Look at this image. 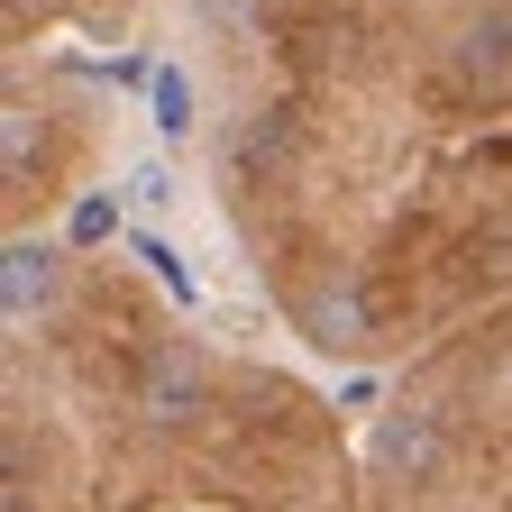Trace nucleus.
I'll return each mask as SVG.
<instances>
[{
	"mask_svg": "<svg viewBox=\"0 0 512 512\" xmlns=\"http://www.w3.org/2000/svg\"><path fill=\"white\" fill-rule=\"evenodd\" d=\"M293 311H302V339H311L320 357H357V348H366V293H357L348 266L311 275V293H302Z\"/></svg>",
	"mask_w": 512,
	"mask_h": 512,
	"instance_id": "nucleus-1",
	"label": "nucleus"
},
{
	"mask_svg": "<svg viewBox=\"0 0 512 512\" xmlns=\"http://www.w3.org/2000/svg\"><path fill=\"white\" fill-rule=\"evenodd\" d=\"M202 403H211V366L192 357V348H156L147 375H138V412H147L156 430H183Z\"/></svg>",
	"mask_w": 512,
	"mask_h": 512,
	"instance_id": "nucleus-2",
	"label": "nucleus"
},
{
	"mask_svg": "<svg viewBox=\"0 0 512 512\" xmlns=\"http://www.w3.org/2000/svg\"><path fill=\"white\" fill-rule=\"evenodd\" d=\"M64 293V247L55 238H10V256H0V302H10V330H28L37 311H55Z\"/></svg>",
	"mask_w": 512,
	"mask_h": 512,
	"instance_id": "nucleus-3",
	"label": "nucleus"
},
{
	"mask_svg": "<svg viewBox=\"0 0 512 512\" xmlns=\"http://www.w3.org/2000/svg\"><path fill=\"white\" fill-rule=\"evenodd\" d=\"M439 448H448L439 439V412H394V421L375 430V467L421 485V476H439Z\"/></svg>",
	"mask_w": 512,
	"mask_h": 512,
	"instance_id": "nucleus-4",
	"label": "nucleus"
},
{
	"mask_svg": "<svg viewBox=\"0 0 512 512\" xmlns=\"http://www.w3.org/2000/svg\"><path fill=\"white\" fill-rule=\"evenodd\" d=\"M458 83L467 92H503L512 83V10L467 19V37H458Z\"/></svg>",
	"mask_w": 512,
	"mask_h": 512,
	"instance_id": "nucleus-5",
	"label": "nucleus"
},
{
	"mask_svg": "<svg viewBox=\"0 0 512 512\" xmlns=\"http://www.w3.org/2000/svg\"><path fill=\"white\" fill-rule=\"evenodd\" d=\"M128 256H138V266H156V284H165V293H174L183 311H202V275H192L183 256L165 247V238H147V229H128Z\"/></svg>",
	"mask_w": 512,
	"mask_h": 512,
	"instance_id": "nucleus-6",
	"label": "nucleus"
},
{
	"mask_svg": "<svg viewBox=\"0 0 512 512\" xmlns=\"http://www.w3.org/2000/svg\"><path fill=\"white\" fill-rule=\"evenodd\" d=\"M147 110H156L165 138H192V74H183V64H156V74H147Z\"/></svg>",
	"mask_w": 512,
	"mask_h": 512,
	"instance_id": "nucleus-7",
	"label": "nucleus"
},
{
	"mask_svg": "<svg viewBox=\"0 0 512 512\" xmlns=\"http://www.w3.org/2000/svg\"><path fill=\"white\" fill-rule=\"evenodd\" d=\"M119 183H128V202H138V211H156V220L183 202V183H174V165H165V156H138V165H128Z\"/></svg>",
	"mask_w": 512,
	"mask_h": 512,
	"instance_id": "nucleus-8",
	"label": "nucleus"
},
{
	"mask_svg": "<svg viewBox=\"0 0 512 512\" xmlns=\"http://www.w3.org/2000/svg\"><path fill=\"white\" fill-rule=\"evenodd\" d=\"M0 156H10V183L37 174V101H10V110H0Z\"/></svg>",
	"mask_w": 512,
	"mask_h": 512,
	"instance_id": "nucleus-9",
	"label": "nucleus"
},
{
	"mask_svg": "<svg viewBox=\"0 0 512 512\" xmlns=\"http://www.w3.org/2000/svg\"><path fill=\"white\" fill-rule=\"evenodd\" d=\"M101 238H119V202L110 192H83L74 220H64V247H101Z\"/></svg>",
	"mask_w": 512,
	"mask_h": 512,
	"instance_id": "nucleus-10",
	"label": "nucleus"
},
{
	"mask_svg": "<svg viewBox=\"0 0 512 512\" xmlns=\"http://www.w3.org/2000/svg\"><path fill=\"white\" fill-rule=\"evenodd\" d=\"M284 156H293V128L284 119H256L247 138H238V165H284Z\"/></svg>",
	"mask_w": 512,
	"mask_h": 512,
	"instance_id": "nucleus-11",
	"label": "nucleus"
}]
</instances>
